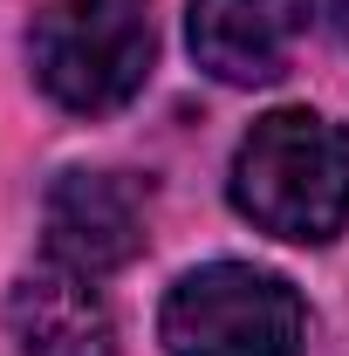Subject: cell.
Returning <instances> with one entry per match:
<instances>
[{"instance_id":"5b68a950","label":"cell","mask_w":349,"mask_h":356,"mask_svg":"<svg viewBox=\"0 0 349 356\" xmlns=\"http://www.w3.org/2000/svg\"><path fill=\"white\" fill-rule=\"evenodd\" d=\"M7 336L21 356H117V322L103 309L96 281L42 261L7 295Z\"/></svg>"},{"instance_id":"277c9868","label":"cell","mask_w":349,"mask_h":356,"mask_svg":"<svg viewBox=\"0 0 349 356\" xmlns=\"http://www.w3.org/2000/svg\"><path fill=\"white\" fill-rule=\"evenodd\" d=\"M151 192L131 172H62L42 199V247L55 267L103 281L144 254Z\"/></svg>"},{"instance_id":"3957f363","label":"cell","mask_w":349,"mask_h":356,"mask_svg":"<svg viewBox=\"0 0 349 356\" xmlns=\"http://www.w3.org/2000/svg\"><path fill=\"white\" fill-rule=\"evenodd\" d=\"M165 356H302L308 309L295 281L247 261H206L178 274L158 309Z\"/></svg>"},{"instance_id":"52a82bcc","label":"cell","mask_w":349,"mask_h":356,"mask_svg":"<svg viewBox=\"0 0 349 356\" xmlns=\"http://www.w3.org/2000/svg\"><path fill=\"white\" fill-rule=\"evenodd\" d=\"M308 7V21L329 35V42H349V0H302Z\"/></svg>"},{"instance_id":"7a4b0ae2","label":"cell","mask_w":349,"mask_h":356,"mask_svg":"<svg viewBox=\"0 0 349 356\" xmlns=\"http://www.w3.org/2000/svg\"><path fill=\"white\" fill-rule=\"evenodd\" d=\"M151 0H55L28 28V69L69 117H110L151 83Z\"/></svg>"},{"instance_id":"6da1fadb","label":"cell","mask_w":349,"mask_h":356,"mask_svg":"<svg viewBox=\"0 0 349 356\" xmlns=\"http://www.w3.org/2000/svg\"><path fill=\"white\" fill-rule=\"evenodd\" d=\"M226 199L288 247H329L349 226V131L322 110H267L233 151Z\"/></svg>"},{"instance_id":"8992f818","label":"cell","mask_w":349,"mask_h":356,"mask_svg":"<svg viewBox=\"0 0 349 356\" xmlns=\"http://www.w3.org/2000/svg\"><path fill=\"white\" fill-rule=\"evenodd\" d=\"M192 62L233 89H261L288 69V21L281 0H192L185 7Z\"/></svg>"}]
</instances>
